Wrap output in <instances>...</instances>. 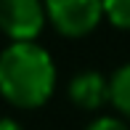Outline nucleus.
<instances>
[{
    "instance_id": "nucleus-1",
    "label": "nucleus",
    "mask_w": 130,
    "mask_h": 130,
    "mask_svg": "<svg viewBox=\"0 0 130 130\" xmlns=\"http://www.w3.org/2000/svg\"><path fill=\"white\" fill-rule=\"evenodd\" d=\"M56 82L53 58L37 43H11L0 53V93L16 106H40Z\"/></svg>"
},
{
    "instance_id": "nucleus-2",
    "label": "nucleus",
    "mask_w": 130,
    "mask_h": 130,
    "mask_svg": "<svg viewBox=\"0 0 130 130\" xmlns=\"http://www.w3.org/2000/svg\"><path fill=\"white\" fill-rule=\"evenodd\" d=\"M45 21V8L35 0H3L0 3V29L16 43H32Z\"/></svg>"
},
{
    "instance_id": "nucleus-3",
    "label": "nucleus",
    "mask_w": 130,
    "mask_h": 130,
    "mask_svg": "<svg viewBox=\"0 0 130 130\" xmlns=\"http://www.w3.org/2000/svg\"><path fill=\"white\" fill-rule=\"evenodd\" d=\"M45 13L64 35H85L98 24L104 5L96 0H51Z\"/></svg>"
},
{
    "instance_id": "nucleus-4",
    "label": "nucleus",
    "mask_w": 130,
    "mask_h": 130,
    "mask_svg": "<svg viewBox=\"0 0 130 130\" xmlns=\"http://www.w3.org/2000/svg\"><path fill=\"white\" fill-rule=\"evenodd\" d=\"M69 96L77 106L85 109H96L109 98V82L98 72H82L69 82Z\"/></svg>"
},
{
    "instance_id": "nucleus-5",
    "label": "nucleus",
    "mask_w": 130,
    "mask_h": 130,
    "mask_svg": "<svg viewBox=\"0 0 130 130\" xmlns=\"http://www.w3.org/2000/svg\"><path fill=\"white\" fill-rule=\"evenodd\" d=\"M109 98L122 114L130 117V64L120 67L109 80Z\"/></svg>"
},
{
    "instance_id": "nucleus-6",
    "label": "nucleus",
    "mask_w": 130,
    "mask_h": 130,
    "mask_svg": "<svg viewBox=\"0 0 130 130\" xmlns=\"http://www.w3.org/2000/svg\"><path fill=\"white\" fill-rule=\"evenodd\" d=\"M104 13L111 19V24L130 29V0H109L104 3Z\"/></svg>"
},
{
    "instance_id": "nucleus-7",
    "label": "nucleus",
    "mask_w": 130,
    "mask_h": 130,
    "mask_svg": "<svg viewBox=\"0 0 130 130\" xmlns=\"http://www.w3.org/2000/svg\"><path fill=\"white\" fill-rule=\"evenodd\" d=\"M85 130H127V127H125V122L114 120V117H101V120L90 122Z\"/></svg>"
},
{
    "instance_id": "nucleus-8",
    "label": "nucleus",
    "mask_w": 130,
    "mask_h": 130,
    "mask_svg": "<svg viewBox=\"0 0 130 130\" xmlns=\"http://www.w3.org/2000/svg\"><path fill=\"white\" fill-rule=\"evenodd\" d=\"M0 130H21V125H19V122H13V120H5V117H3V120H0Z\"/></svg>"
}]
</instances>
